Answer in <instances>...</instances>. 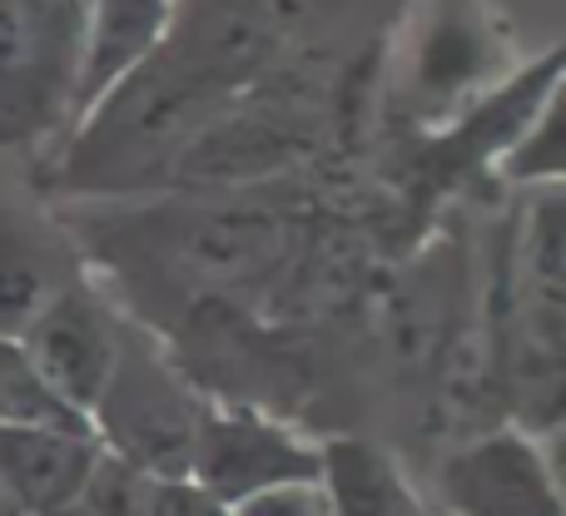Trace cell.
I'll use <instances>...</instances> for the list:
<instances>
[{
  "mask_svg": "<svg viewBox=\"0 0 566 516\" xmlns=\"http://www.w3.org/2000/svg\"><path fill=\"white\" fill-rule=\"evenodd\" d=\"M205 392L175 368L169 348L149 338L135 318L125 323L119 362L99 392L90 428H95L105 457L139 477H189V452L205 418Z\"/></svg>",
  "mask_w": 566,
  "mask_h": 516,
  "instance_id": "5b68a950",
  "label": "cell"
},
{
  "mask_svg": "<svg viewBox=\"0 0 566 516\" xmlns=\"http://www.w3.org/2000/svg\"><path fill=\"white\" fill-rule=\"evenodd\" d=\"M139 516H234V507L219 502L209 487H199L195 477H155L145 482Z\"/></svg>",
  "mask_w": 566,
  "mask_h": 516,
  "instance_id": "2e32d148",
  "label": "cell"
},
{
  "mask_svg": "<svg viewBox=\"0 0 566 516\" xmlns=\"http://www.w3.org/2000/svg\"><path fill=\"white\" fill-rule=\"evenodd\" d=\"M80 273H90V263L55 209L0 194V338H20Z\"/></svg>",
  "mask_w": 566,
  "mask_h": 516,
  "instance_id": "30bf717a",
  "label": "cell"
},
{
  "mask_svg": "<svg viewBox=\"0 0 566 516\" xmlns=\"http://www.w3.org/2000/svg\"><path fill=\"white\" fill-rule=\"evenodd\" d=\"M323 487L333 497V516H418L408 482L368 442H323Z\"/></svg>",
  "mask_w": 566,
  "mask_h": 516,
  "instance_id": "4fadbf2b",
  "label": "cell"
},
{
  "mask_svg": "<svg viewBox=\"0 0 566 516\" xmlns=\"http://www.w3.org/2000/svg\"><path fill=\"white\" fill-rule=\"evenodd\" d=\"M0 428H60V432H95L85 412H75L45 372L30 362L15 338H0Z\"/></svg>",
  "mask_w": 566,
  "mask_h": 516,
  "instance_id": "5bb4252c",
  "label": "cell"
},
{
  "mask_svg": "<svg viewBox=\"0 0 566 516\" xmlns=\"http://www.w3.org/2000/svg\"><path fill=\"white\" fill-rule=\"evenodd\" d=\"M517 70V40L492 0H412L388 55V105L422 129L462 125Z\"/></svg>",
  "mask_w": 566,
  "mask_h": 516,
  "instance_id": "277c9868",
  "label": "cell"
},
{
  "mask_svg": "<svg viewBox=\"0 0 566 516\" xmlns=\"http://www.w3.org/2000/svg\"><path fill=\"white\" fill-rule=\"evenodd\" d=\"M432 487L448 516H566L547 438L512 422L452 442L432 472Z\"/></svg>",
  "mask_w": 566,
  "mask_h": 516,
  "instance_id": "52a82bcc",
  "label": "cell"
},
{
  "mask_svg": "<svg viewBox=\"0 0 566 516\" xmlns=\"http://www.w3.org/2000/svg\"><path fill=\"white\" fill-rule=\"evenodd\" d=\"M90 0H0V149H50L75 115Z\"/></svg>",
  "mask_w": 566,
  "mask_h": 516,
  "instance_id": "8992f818",
  "label": "cell"
},
{
  "mask_svg": "<svg viewBox=\"0 0 566 516\" xmlns=\"http://www.w3.org/2000/svg\"><path fill=\"white\" fill-rule=\"evenodd\" d=\"M129 313L115 308L105 288L95 283V273H80L70 288H60L45 308L30 318V328L20 333V348L30 352L45 382L70 402L75 412H95L99 392H105L109 372L119 362V343H125Z\"/></svg>",
  "mask_w": 566,
  "mask_h": 516,
  "instance_id": "9c48e42d",
  "label": "cell"
},
{
  "mask_svg": "<svg viewBox=\"0 0 566 516\" xmlns=\"http://www.w3.org/2000/svg\"><path fill=\"white\" fill-rule=\"evenodd\" d=\"M492 382L512 428L552 438L566 392V219L562 185L532 189L507 239L488 318Z\"/></svg>",
  "mask_w": 566,
  "mask_h": 516,
  "instance_id": "3957f363",
  "label": "cell"
},
{
  "mask_svg": "<svg viewBox=\"0 0 566 516\" xmlns=\"http://www.w3.org/2000/svg\"><path fill=\"white\" fill-rule=\"evenodd\" d=\"M234 516H333V497L323 487V477L279 482V487L234 502Z\"/></svg>",
  "mask_w": 566,
  "mask_h": 516,
  "instance_id": "9a60e30c",
  "label": "cell"
},
{
  "mask_svg": "<svg viewBox=\"0 0 566 516\" xmlns=\"http://www.w3.org/2000/svg\"><path fill=\"white\" fill-rule=\"evenodd\" d=\"M85 263H109L125 278L189 303L229 298L274 278L289 259L293 224L254 189L229 194H155L60 214Z\"/></svg>",
  "mask_w": 566,
  "mask_h": 516,
  "instance_id": "6da1fadb",
  "label": "cell"
},
{
  "mask_svg": "<svg viewBox=\"0 0 566 516\" xmlns=\"http://www.w3.org/2000/svg\"><path fill=\"white\" fill-rule=\"evenodd\" d=\"M234 99V89L155 45L115 85L99 89L45 149V194L70 204H129L169 194L189 139Z\"/></svg>",
  "mask_w": 566,
  "mask_h": 516,
  "instance_id": "7a4b0ae2",
  "label": "cell"
},
{
  "mask_svg": "<svg viewBox=\"0 0 566 516\" xmlns=\"http://www.w3.org/2000/svg\"><path fill=\"white\" fill-rule=\"evenodd\" d=\"M189 477L219 502H244L279 482L323 477V442L303 438L254 402H205L189 452Z\"/></svg>",
  "mask_w": 566,
  "mask_h": 516,
  "instance_id": "ba28073f",
  "label": "cell"
},
{
  "mask_svg": "<svg viewBox=\"0 0 566 516\" xmlns=\"http://www.w3.org/2000/svg\"><path fill=\"white\" fill-rule=\"evenodd\" d=\"M105 467L95 432L0 428V502L20 516H65Z\"/></svg>",
  "mask_w": 566,
  "mask_h": 516,
  "instance_id": "8fae6325",
  "label": "cell"
},
{
  "mask_svg": "<svg viewBox=\"0 0 566 516\" xmlns=\"http://www.w3.org/2000/svg\"><path fill=\"white\" fill-rule=\"evenodd\" d=\"M169 6H175V0H90L75 115L99 95V89L115 85L129 65H139V60L159 45V35H165V25H169Z\"/></svg>",
  "mask_w": 566,
  "mask_h": 516,
  "instance_id": "7c38bea8",
  "label": "cell"
}]
</instances>
